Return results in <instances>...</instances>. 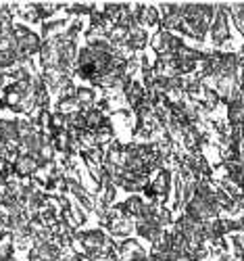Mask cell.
<instances>
[{"mask_svg":"<svg viewBox=\"0 0 244 261\" xmlns=\"http://www.w3.org/2000/svg\"><path fill=\"white\" fill-rule=\"evenodd\" d=\"M211 40L215 46H221L224 42L230 40V28H228V13L224 9V5L217 7V13L213 17V23H211Z\"/></svg>","mask_w":244,"mask_h":261,"instance_id":"cell-3","label":"cell"},{"mask_svg":"<svg viewBox=\"0 0 244 261\" xmlns=\"http://www.w3.org/2000/svg\"><path fill=\"white\" fill-rule=\"evenodd\" d=\"M11 253H13V245H11L9 241H3V243H0V261L11 259Z\"/></svg>","mask_w":244,"mask_h":261,"instance_id":"cell-18","label":"cell"},{"mask_svg":"<svg viewBox=\"0 0 244 261\" xmlns=\"http://www.w3.org/2000/svg\"><path fill=\"white\" fill-rule=\"evenodd\" d=\"M69 9V13H75V15H86V13H94L92 9H94V3H73V5H67Z\"/></svg>","mask_w":244,"mask_h":261,"instance_id":"cell-16","label":"cell"},{"mask_svg":"<svg viewBox=\"0 0 244 261\" xmlns=\"http://www.w3.org/2000/svg\"><path fill=\"white\" fill-rule=\"evenodd\" d=\"M154 220H157L161 226H169L171 224V213H169V209H165V207H157L154 209Z\"/></svg>","mask_w":244,"mask_h":261,"instance_id":"cell-17","label":"cell"},{"mask_svg":"<svg viewBox=\"0 0 244 261\" xmlns=\"http://www.w3.org/2000/svg\"><path fill=\"white\" fill-rule=\"evenodd\" d=\"M219 261H232V259H228V257H221V259H219Z\"/></svg>","mask_w":244,"mask_h":261,"instance_id":"cell-20","label":"cell"},{"mask_svg":"<svg viewBox=\"0 0 244 261\" xmlns=\"http://www.w3.org/2000/svg\"><path fill=\"white\" fill-rule=\"evenodd\" d=\"M125 96H127V102H129L131 107L138 109V107L144 105V100H146V88H142L138 82H129V84L125 86Z\"/></svg>","mask_w":244,"mask_h":261,"instance_id":"cell-9","label":"cell"},{"mask_svg":"<svg viewBox=\"0 0 244 261\" xmlns=\"http://www.w3.org/2000/svg\"><path fill=\"white\" fill-rule=\"evenodd\" d=\"M61 257L59 245L46 241V243H36L34 249L30 251V259H40V261H57Z\"/></svg>","mask_w":244,"mask_h":261,"instance_id":"cell-7","label":"cell"},{"mask_svg":"<svg viewBox=\"0 0 244 261\" xmlns=\"http://www.w3.org/2000/svg\"><path fill=\"white\" fill-rule=\"evenodd\" d=\"M77 241L82 243V247L86 249L88 255H92V253H96V251H100V249H104V247L111 245V243H109V238H106L102 232H98V230L77 234Z\"/></svg>","mask_w":244,"mask_h":261,"instance_id":"cell-4","label":"cell"},{"mask_svg":"<svg viewBox=\"0 0 244 261\" xmlns=\"http://www.w3.org/2000/svg\"><path fill=\"white\" fill-rule=\"evenodd\" d=\"M67 188H69V190L75 194L77 201H79V203H82L86 209H92V207H94V205H92V199L88 197L86 190H84V188H82V186H79V184H77L73 178H67Z\"/></svg>","mask_w":244,"mask_h":261,"instance_id":"cell-14","label":"cell"},{"mask_svg":"<svg viewBox=\"0 0 244 261\" xmlns=\"http://www.w3.org/2000/svg\"><path fill=\"white\" fill-rule=\"evenodd\" d=\"M119 209L125 213V215H129V217H140L144 215V209H146V203L140 199V197H129L125 203H121L119 205Z\"/></svg>","mask_w":244,"mask_h":261,"instance_id":"cell-12","label":"cell"},{"mask_svg":"<svg viewBox=\"0 0 244 261\" xmlns=\"http://www.w3.org/2000/svg\"><path fill=\"white\" fill-rule=\"evenodd\" d=\"M117 253H119V257H121V259H125V261H131V259H136V257H142V255H144V251L140 249V245H138L136 241H125V243H119Z\"/></svg>","mask_w":244,"mask_h":261,"instance_id":"cell-13","label":"cell"},{"mask_svg":"<svg viewBox=\"0 0 244 261\" xmlns=\"http://www.w3.org/2000/svg\"><path fill=\"white\" fill-rule=\"evenodd\" d=\"M144 44H146V32H144V28H140V25L131 28L129 34H127V40H125V48L127 50H140V48H144Z\"/></svg>","mask_w":244,"mask_h":261,"instance_id":"cell-11","label":"cell"},{"mask_svg":"<svg viewBox=\"0 0 244 261\" xmlns=\"http://www.w3.org/2000/svg\"><path fill=\"white\" fill-rule=\"evenodd\" d=\"M15 40H17V50L23 59H28L30 55L42 50L40 38L34 32H30L25 25H15Z\"/></svg>","mask_w":244,"mask_h":261,"instance_id":"cell-1","label":"cell"},{"mask_svg":"<svg viewBox=\"0 0 244 261\" xmlns=\"http://www.w3.org/2000/svg\"><path fill=\"white\" fill-rule=\"evenodd\" d=\"M7 107H9L7 100H5V98H0V109H7Z\"/></svg>","mask_w":244,"mask_h":261,"instance_id":"cell-19","label":"cell"},{"mask_svg":"<svg viewBox=\"0 0 244 261\" xmlns=\"http://www.w3.org/2000/svg\"><path fill=\"white\" fill-rule=\"evenodd\" d=\"M73 98H75V102L79 105V109H90V107H94V92L92 90H88V88H77L75 92H73Z\"/></svg>","mask_w":244,"mask_h":261,"instance_id":"cell-15","label":"cell"},{"mask_svg":"<svg viewBox=\"0 0 244 261\" xmlns=\"http://www.w3.org/2000/svg\"><path fill=\"white\" fill-rule=\"evenodd\" d=\"M42 167L40 159L34 157V155H28V153H21L15 161H13V169H15V176L19 178H28V176H34V173Z\"/></svg>","mask_w":244,"mask_h":261,"instance_id":"cell-5","label":"cell"},{"mask_svg":"<svg viewBox=\"0 0 244 261\" xmlns=\"http://www.w3.org/2000/svg\"><path fill=\"white\" fill-rule=\"evenodd\" d=\"M136 230H138L140 236H144L146 241H150L152 245L163 238V226L154 220V217H142V220H138Z\"/></svg>","mask_w":244,"mask_h":261,"instance_id":"cell-6","label":"cell"},{"mask_svg":"<svg viewBox=\"0 0 244 261\" xmlns=\"http://www.w3.org/2000/svg\"><path fill=\"white\" fill-rule=\"evenodd\" d=\"M184 46V42L180 38H175L171 32L167 30H161L157 36L152 38V48L157 50L161 57H173L177 50Z\"/></svg>","mask_w":244,"mask_h":261,"instance_id":"cell-2","label":"cell"},{"mask_svg":"<svg viewBox=\"0 0 244 261\" xmlns=\"http://www.w3.org/2000/svg\"><path fill=\"white\" fill-rule=\"evenodd\" d=\"M134 15H136L138 25H154L159 21V9L146 7V5H138L134 9Z\"/></svg>","mask_w":244,"mask_h":261,"instance_id":"cell-8","label":"cell"},{"mask_svg":"<svg viewBox=\"0 0 244 261\" xmlns=\"http://www.w3.org/2000/svg\"><path fill=\"white\" fill-rule=\"evenodd\" d=\"M228 121L234 129L244 127V100H234L228 105Z\"/></svg>","mask_w":244,"mask_h":261,"instance_id":"cell-10","label":"cell"}]
</instances>
